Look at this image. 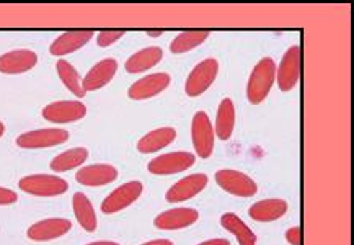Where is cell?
Here are the masks:
<instances>
[{
	"label": "cell",
	"mask_w": 354,
	"mask_h": 245,
	"mask_svg": "<svg viewBox=\"0 0 354 245\" xmlns=\"http://www.w3.org/2000/svg\"><path fill=\"white\" fill-rule=\"evenodd\" d=\"M176 138L174 128H160L145 134L138 143V151L140 154H153L162 151L163 147L170 146Z\"/></svg>",
	"instance_id": "44dd1931"
},
{
	"label": "cell",
	"mask_w": 354,
	"mask_h": 245,
	"mask_svg": "<svg viewBox=\"0 0 354 245\" xmlns=\"http://www.w3.org/2000/svg\"><path fill=\"white\" fill-rule=\"evenodd\" d=\"M162 33H163V31H162V30H156V31L149 30V31H147V35H149V36H153V38H156V36H160Z\"/></svg>",
	"instance_id": "836d02e7"
},
{
	"label": "cell",
	"mask_w": 354,
	"mask_h": 245,
	"mask_svg": "<svg viewBox=\"0 0 354 245\" xmlns=\"http://www.w3.org/2000/svg\"><path fill=\"white\" fill-rule=\"evenodd\" d=\"M122 36H124V31H122V30H105V31H100L98 36H97L98 46H102V48L111 46L113 43H116V41L121 39Z\"/></svg>",
	"instance_id": "83f0119b"
},
{
	"label": "cell",
	"mask_w": 354,
	"mask_h": 245,
	"mask_svg": "<svg viewBox=\"0 0 354 245\" xmlns=\"http://www.w3.org/2000/svg\"><path fill=\"white\" fill-rule=\"evenodd\" d=\"M170 75L165 74V72H157V74L145 75L142 79L134 82L128 90L129 98L133 100H147L156 97V95L162 93L163 90L170 85Z\"/></svg>",
	"instance_id": "8fae6325"
},
{
	"label": "cell",
	"mask_w": 354,
	"mask_h": 245,
	"mask_svg": "<svg viewBox=\"0 0 354 245\" xmlns=\"http://www.w3.org/2000/svg\"><path fill=\"white\" fill-rule=\"evenodd\" d=\"M72 206H74V215L82 228L87 233H95L98 222L90 199L84 193H75L74 198H72Z\"/></svg>",
	"instance_id": "7402d4cb"
},
{
	"label": "cell",
	"mask_w": 354,
	"mask_h": 245,
	"mask_svg": "<svg viewBox=\"0 0 354 245\" xmlns=\"http://www.w3.org/2000/svg\"><path fill=\"white\" fill-rule=\"evenodd\" d=\"M219 72V62L216 59H204L203 62L194 67L192 74L188 75L185 84V92L188 97H199L211 87Z\"/></svg>",
	"instance_id": "3957f363"
},
{
	"label": "cell",
	"mask_w": 354,
	"mask_h": 245,
	"mask_svg": "<svg viewBox=\"0 0 354 245\" xmlns=\"http://www.w3.org/2000/svg\"><path fill=\"white\" fill-rule=\"evenodd\" d=\"M288 211V203L284 199L271 198V199H261L253 204L248 210V215L253 221L258 222H271L283 217Z\"/></svg>",
	"instance_id": "d6986e66"
},
{
	"label": "cell",
	"mask_w": 354,
	"mask_h": 245,
	"mask_svg": "<svg viewBox=\"0 0 354 245\" xmlns=\"http://www.w3.org/2000/svg\"><path fill=\"white\" fill-rule=\"evenodd\" d=\"M72 229L69 219H62V217H51V219H44L36 222L28 229V239L35 242H48L57 237H62Z\"/></svg>",
	"instance_id": "7c38bea8"
},
{
	"label": "cell",
	"mask_w": 354,
	"mask_h": 245,
	"mask_svg": "<svg viewBox=\"0 0 354 245\" xmlns=\"http://www.w3.org/2000/svg\"><path fill=\"white\" fill-rule=\"evenodd\" d=\"M142 188V183L134 180L121 185V187H118L116 190H113V192L103 199L102 212H105V215H115V212L131 206V204L140 197Z\"/></svg>",
	"instance_id": "8992f818"
},
{
	"label": "cell",
	"mask_w": 354,
	"mask_h": 245,
	"mask_svg": "<svg viewBox=\"0 0 354 245\" xmlns=\"http://www.w3.org/2000/svg\"><path fill=\"white\" fill-rule=\"evenodd\" d=\"M194 161L196 158H194L193 154L185 151L162 154V156H158L149 162L147 169L153 175H174L189 169Z\"/></svg>",
	"instance_id": "52a82bcc"
},
{
	"label": "cell",
	"mask_w": 354,
	"mask_h": 245,
	"mask_svg": "<svg viewBox=\"0 0 354 245\" xmlns=\"http://www.w3.org/2000/svg\"><path fill=\"white\" fill-rule=\"evenodd\" d=\"M56 69H57L59 77H61L62 84H64L66 87L75 95V97L84 98L85 95H87V92H85L84 87H82V80H80L79 72H77L75 67L72 66L69 61H66V59H61V61H57Z\"/></svg>",
	"instance_id": "484cf974"
},
{
	"label": "cell",
	"mask_w": 354,
	"mask_h": 245,
	"mask_svg": "<svg viewBox=\"0 0 354 245\" xmlns=\"http://www.w3.org/2000/svg\"><path fill=\"white\" fill-rule=\"evenodd\" d=\"M38 62V54L30 49H17V51L6 53L0 56V72L7 75L24 74L33 69Z\"/></svg>",
	"instance_id": "5bb4252c"
},
{
	"label": "cell",
	"mask_w": 354,
	"mask_h": 245,
	"mask_svg": "<svg viewBox=\"0 0 354 245\" xmlns=\"http://www.w3.org/2000/svg\"><path fill=\"white\" fill-rule=\"evenodd\" d=\"M118 179V170L108 163H93L82 167L75 174V180L84 187H103Z\"/></svg>",
	"instance_id": "e0dca14e"
},
{
	"label": "cell",
	"mask_w": 354,
	"mask_h": 245,
	"mask_svg": "<svg viewBox=\"0 0 354 245\" xmlns=\"http://www.w3.org/2000/svg\"><path fill=\"white\" fill-rule=\"evenodd\" d=\"M18 199L17 193L12 190L0 187V206H7V204H13Z\"/></svg>",
	"instance_id": "f1b7e54d"
},
{
	"label": "cell",
	"mask_w": 354,
	"mask_h": 245,
	"mask_svg": "<svg viewBox=\"0 0 354 245\" xmlns=\"http://www.w3.org/2000/svg\"><path fill=\"white\" fill-rule=\"evenodd\" d=\"M85 115H87V107L82 102H74V100H62V102L49 103L43 110L44 120L57 122V125L79 121Z\"/></svg>",
	"instance_id": "30bf717a"
},
{
	"label": "cell",
	"mask_w": 354,
	"mask_h": 245,
	"mask_svg": "<svg viewBox=\"0 0 354 245\" xmlns=\"http://www.w3.org/2000/svg\"><path fill=\"white\" fill-rule=\"evenodd\" d=\"M199 245H230V242L227 239H212V240H206V242Z\"/></svg>",
	"instance_id": "4dcf8cb0"
},
{
	"label": "cell",
	"mask_w": 354,
	"mask_h": 245,
	"mask_svg": "<svg viewBox=\"0 0 354 245\" xmlns=\"http://www.w3.org/2000/svg\"><path fill=\"white\" fill-rule=\"evenodd\" d=\"M199 219V212L192 208H175L162 215H158L153 221L157 229L162 230H178L193 226Z\"/></svg>",
	"instance_id": "9a60e30c"
},
{
	"label": "cell",
	"mask_w": 354,
	"mask_h": 245,
	"mask_svg": "<svg viewBox=\"0 0 354 245\" xmlns=\"http://www.w3.org/2000/svg\"><path fill=\"white\" fill-rule=\"evenodd\" d=\"M67 139H69V133L66 129H38L18 136L17 146L21 149H44L64 144Z\"/></svg>",
	"instance_id": "ba28073f"
},
{
	"label": "cell",
	"mask_w": 354,
	"mask_h": 245,
	"mask_svg": "<svg viewBox=\"0 0 354 245\" xmlns=\"http://www.w3.org/2000/svg\"><path fill=\"white\" fill-rule=\"evenodd\" d=\"M216 181L224 192L235 194V197L250 198L258 192V185L255 183V180H252L248 175L237 170H219L216 174Z\"/></svg>",
	"instance_id": "5b68a950"
},
{
	"label": "cell",
	"mask_w": 354,
	"mask_h": 245,
	"mask_svg": "<svg viewBox=\"0 0 354 245\" xmlns=\"http://www.w3.org/2000/svg\"><path fill=\"white\" fill-rule=\"evenodd\" d=\"M142 245H174V242L169 239H158V240H151V242H145Z\"/></svg>",
	"instance_id": "1f68e13d"
},
{
	"label": "cell",
	"mask_w": 354,
	"mask_h": 245,
	"mask_svg": "<svg viewBox=\"0 0 354 245\" xmlns=\"http://www.w3.org/2000/svg\"><path fill=\"white\" fill-rule=\"evenodd\" d=\"M221 224L227 233H232L237 237L240 245H255L257 244V235L252 233V229L248 228L245 222L240 219L234 212H227L221 217Z\"/></svg>",
	"instance_id": "cb8c5ba5"
},
{
	"label": "cell",
	"mask_w": 354,
	"mask_h": 245,
	"mask_svg": "<svg viewBox=\"0 0 354 245\" xmlns=\"http://www.w3.org/2000/svg\"><path fill=\"white\" fill-rule=\"evenodd\" d=\"M301 239H302L301 228H290L288 233H286V240H288L290 245H301Z\"/></svg>",
	"instance_id": "f546056e"
},
{
	"label": "cell",
	"mask_w": 354,
	"mask_h": 245,
	"mask_svg": "<svg viewBox=\"0 0 354 245\" xmlns=\"http://www.w3.org/2000/svg\"><path fill=\"white\" fill-rule=\"evenodd\" d=\"M207 185V175L204 174H193L185 176L180 181L171 187L165 194V199L169 203H181L186 199L196 197L198 193H201Z\"/></svg>",
	"instance_id": "4fadbf2b"
},
{
	"label": "cell",
	"mask_w": 354,
	"mask_h": 245,
	"mask_svg": "<svg viewBox=\"0 0 354 245\" xmlns=\"http://www.w3.org/2000/svg\"><path fill=\"white\" fill-rule=\"evenodd\" d=\"M163 51L162 48L158 46H151L140 49V51L134 53L128 61H126V71L129 74H140V72H145L152 69L153 66H157L158 62L162 61Z\"/></svg>",
	"instance_id": "ffe728a7"
},
{
	"label": "cell",
	"mask_w": 354,
	"mask_h": 245,
	"mask_svg": "<svg viewBox=\"0 0 354 245\" xmlns=\"http://www.w3.org/2000/svg\"><path fill=\"white\" fill-rule=\"evenodd\" d=\"M3 133H6V125H3V122L0 121V138H2Z\"/></svg>",
	"instance_id": "e575fe53"
},
{
	"label": "cell",
	"mask_w": 354,
	"mask_h": 245,
	"mask_svg": "<svg viewBox=\"0 0 354 245\" xmlns=\"http://www.w3.org/2000/svg\"><path fill=\"white\" fill-rule=\"evenodd\" d=\"M235 126V107L232 100H222L216 118V134L221 140H229Z\"/></svg>",
	"instance_id": "603a6c76"
},
{
	"label": "cell",
	"mask_w": 354,
	"mask_h": 245,
	"mask_svg": "<svg viewBox=\"0 0 354 245\" xmlns=\"http://www.w3.org/2000/svg\"><path fill=\"white\" fill-rule=\"evenodd\" d=\"M276 80V62L271 57L261 59L250 75L247 85L248 102L258 105L268 97Z\"/></svg>",
	"instance_id": "6da1fadb"
},
{
	"label": "cell",
	"mask_w": 354,
	"mask_h": 245,
	"mask_svg": "<svg viewBox=\"0 0 354 245\" xmlns=\"http://www.w3.org/2000/svg\"><path fill=\"white\" fill-rule=\"evenodd\" d=\"M87 245H120V244L113 242V240H98V242H90Z\"/></svg>",
	"instance_id": "d6a6232c"
},
{
	"label": "cell",
	"mask_w": 354,
	"mask_h": 245,
	"mask_svg": "<svg viewBox=\"0 0 354 245\" xmlns=\"http://www.w3.org/2000/svg\"><path fill=\"white\" fill-rule=\"evenodd\" d=\"M192 139L194 151L201 158H209L214 151V128L209 116L204 111H198L192 122Z\"/></svg>",
	"instance_id": "277c9868"
},
{
	"label": "cell",
	"mask_w": 354,
	"mask_h": 245,
	"mask_svg": "<svg viewBox=\"0 0 354 245\" xmlns=\"http://www.w3.org/2000/svg\"><path fill=\"white\" fill-rule=\"evenodd\" d=\"M118 71V62L116 59L106 57L103 61H100L98 64H95L92 69L87 72V75L82 80V87L85 92H95V90L105 87L106 84H110L113 77L116 75Z\"/></svg>",
	"instance_id": "2e32d148"
},
{
	"label": "cell",
	"mask_w": 354,
	"mask_h": 245,
	"mask_svg": "<svg viewBox=\"0 0 354 245\" xmlns=\"http://www.w3.org/2000/svg\"><path fill=\"white\" fill-rule=\"evenodd\" d=\"M276 79L283 92H289L297 85L301 79V48H289L283 56L279 69H276Z\"/></svg>",
	"instance_id": "9c48e42d"
},
{
	"label": "cell",
	"mask_w": 354,
	"mask_h": 245,
	"mask_svg": "<svg viewBox=\"0 0 354 245\" xmlns=\"http://www.w3.org/2000/svg\"><path fill=\"white\" fill-rule=\"evenodd\" d=\"M93 36L95 33L92 30L66 31V33H62L57 39L53 41L49 53H51L53 56H66V54L75 53L77 49L84 48Z\"/></svg>",
	"instance_id": "ac0fdd59"
},
{
	"label": "cell",
	"mask_w": 354,
	"mask_h": 245,
	"mask_svg": "<svg viewBox=\"0 0 354 245\" xmlns=\"http://www.w3.org/2000/svg\"><path fill=\"white\" fill-rule=\"evenodd\" d=\"M18 185L25 193L33 194V197H59L69 190V183L64 179L46 174L24 176Z\"/></svg>",
	"instance_id": "7a4b0ae2"
},
{
	"label": "cell",
	"mask_w": 354,
	"mask_h": 245,
	"mask_svg": "<svg viewBox=\"0 0 354 245\" xmlns=\"http://www.w3.org/2000/svg\"><path fill=\"white\" fill-rule=\"evenodd\" d=\"M207 36H209V31H183V33H180L174 41H171L170 51L174 54L192 51V49L201 46L204 41L207 39Z\"/></svg>",
	"instance_id": "4316f807"
},
{
	"label": "cell",
	"mask_w": 354,
	"mask_h": 245,
	"mask_svg": "<svg viewBox=\"0 0 354 245\" xmlns=\"http://www.w3.org/2000/svg\"><path fill=\"white\" fill-rule=\"evenodd\" d=\"M88 158V151L85 147H74L69 149V151L61 152L57 157H54L51 161V169L53 172H57V174H62V172L72 170L75 167L84 165L85 161Z\"/></svg>",
	"instance_id": "d4e9b609"
}]
</instances>
